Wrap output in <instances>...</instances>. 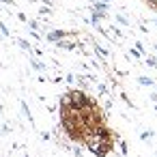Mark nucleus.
I'll list each match as a JSON object with an SVG mask.
<instances>
[{
	"instance_id": "dca6fc26",
	"label": "nucleus",
	"mask_w": 157,
	"mask_h": 157,
	"mask_svg": "<svg viewBox=\"0 0 157 157\" xmlns=\"http://www.w3.org/2000/svg\"><path fill=\"white\" fill-rule=\"evenodd\" d=\"M0 2H5V5H13V0H0Z\"/></svg>"
},
{
	"instance_id": "20e7f679",
	"label": "nucleus",
	"mask_w": 157,
	"mask_h": 157,
	"mask_svg": "<svg viewBox=\"0 0 157 157\" xmlns=\"http://www.w3.org/2000/svg\"><path fill=\"white\" fill-rule=\"evenodd\" d=\"M95 52H97V56H101V58H105V56H108V52H105L101 45H97V43H95Z\"/></svg>"
},
{
	"instance_id": "9b49d317",
	"label": "nucleus",
	"mask_w": 157,
	"mask_h": 157,
	"mask_svg": "<svg viewBox=\"0 0 157 157\" xmlns=\"http://www.w3.org/2000/svg\"><path fill=\"white\" fill-rule=\"evenodd\" d=\"M0 30H2V35H5V37H9V30H7V26H5V24H0Z\"/></svg>"
},
{
	"instance_id": "6ab92c4d",
	"label": "nucleus",
	"mask_w": 157,
	"mask_h": 157,
	"mask_svg": "<svg viewBox=\"0 0 157 157\" xmlns=\"http://www.w3.org/2000/svg\"><path fill=\"white\" fill-rule=\"evenodd\" d=\"M155 110H157V105H155Z\"/></svg>"
},
{
	"instance_id": "f03ea898",
	"label": "nucleus",
	"mask_w": 157,
	"mask_h": 157,
	"mask_svg": "<svg viewBox=\"0 0 157 157\" xmlns=\"http://www.w3.org/2000/svg\"><path fill=\"white\" fill-rule=\"evenodd\" d=\"M105 17H108V13H105V11H97V9H93V20H90V22L97 26V24H99V20H105Z\"/></svg>"
},
{
	"instance_id": "39448f33",
	"label": "nucleus",
	"mask_w": 157,
	"mask_h": 157,
	"mask_svg": "<svg viewBox=\"0 0 157 157\" xmlns=\"http://www.w3.org/2000/svg\"><path fill=\"white\" fill-rule=\"evenodd\" d=\"M30 65H33L37 71H45V65H43V63H39V60H30Z\"/></svg>"
},
{
	"instance_id": "f3484780",
	"label": "nucleus",
	"mask_w": 157,
	"mask_h": 157,
	"mask_svg": "<svg viewBox=\"0 0 157 157\" xmlns=\"http://www.w3.org/2000/svg\"><path fill=\"white\" fill-rule=\"evenodd\" d=\"M93 2H105V5H108V2H110V0H93Z\"/></svg>"
},
{
	"instance_id": "f257e3e1",
	"label": "nucleus",
	"mask_w": 157,
	"mask_h": 157,
	"mask_svg": "<svg viewBox=\"0 0 157 157\" xmlns=\"http://www.w3.org/2000/svg\"><path fill=\"white\" fill-rule=\"evenodd\" d=\"M67 37V33L65 30H50L48 35H45V39L48 41H52V43H58V41H63Z\"/></svg>"
},
{
	"instance_id": "ddd939ff",
	"label": "nucleus",
	"mask_w": 157,
	"mask_h": 157,
	"mask_svg": "<svg viewBox=\"0 0 157 157\" xmlns=\"http://www.w3.org/2000/svg\"><path fill=\"white\" fill-rule=\"evenodd\" d=\"M97 88H99V93H101V95H105V93H108V88H105V86H103V84H99V86H97Z\"/></svg>"
},
{
	"instance_id": "423d86ee",
	"label": "nucleus",
	"mask_w": 157,
	"mask_h": 157,
	"mask_svg": "<svg viewBox=\"0 0 157 157\" xmlns=\"http://www.w3.org/2000/svg\"><path fill=\"white\" fill-rule=\"evenodd\" d=\"M138 82H140L142 86H153V80H151V78H140Z\"/></svg>"
},
{
	"instance_id": "f8f14e48",
	"label": "nucleus",
	"mask_w": 157,
	"mask_h": 157,
	"mask_svg": "<svg viewBox=\"0 0 157 157\" xmlns=\"http://www.w3.org/2000/svg\"><path fill=\"white\" fill-rule=\"evenodd\" d=\"M78 84H80L82 88H86V80H84V78H78Z\"/></svg>"
},
{
	"instance_id": "1a4fd4ad",
	"label": "nucleus",
	"mask_w": 157,
	"mask_h": 157,
	"mask_svg": "<svg viewBox=\"0 0 157 157\" xmlns=\"http://www.w3.org/2000/svg\"><path fill=\"white\" fill-rule=\"evenodd\" d=\"M30 37H33V39H37V41H41V39H43V37H41L37 30H33V33H30Z\"/></svg>"
},
{
	"instance_id": "9d476101",
	"label": "nucleus",
	"mask_w": 157,
	"mask_h": 157,
	"mask_svg": "<svg viewBox=\"0 0 157 157\" xmlns=\"http://www.w3.org/2000/svg\"><path fill=\"white\" fill-rule=\"evenodd\" d=\"M146 65H148V67H157V60H155V58H146Z\"/></svg>"
},
{
	"instance_id": "a211bd4d",
	"label": "nucleus",
	"mask_w": 157,
	"mask_h": 157,
	"mask_svg": "<svg viewBox=\"0 0 157 157\" xmlns=\"http://www.w3.org/2000/svg\"><path fill=\"white\" fill-rule=\"evenodd\" d=\"M41 2H45V5H52V2H54V0H41Z\"/></svg>"
},
{
	"instance_id": "7ed1b4c3",
	"label": "nucleus",
	"mask_w": 157,
	"mask_h": 157,
	"mask_svg": "<svg viewBox=\"0 0 157 157\" xmlns=\"http://www.w3.org/2000/svg\"><path fill=\"white\" fill-rule=\"evenodd\" d=\"M17 45H20L22 50H26V52H33V48H30V43H28V41H24V39H20V41H17Z\"/></svg>"
},
{
	"instance_id": "4468645a",
	"label": "nucleus",
	"mask_w": 157,
	"mask_h": 157,
	"mask_svg": "<svg viewBox=\"0 0 157 157\" xmlns=\"http://www.w3.org/2000/svg\"><path fill=\"white\" fill-rule=\"evenodd\" d=\"M50 13H52V11H50L48 7H43V9H41V15H50Z\"/></svg>"
},
{
	"instance_id": "6e6552de",
	"label": "nucleus",
	"mask_w": 157,
	"mask_h": 157,
	"mask_svg": "<svg viewBox=\"0 0 157 157\" xmlns=\"http://www.w3.org/2000/svg\"><path fill=\"white\" fill-rule=\"evenodd\" d=\"M22 110H24V114L28 116V121H33V114H30V110H28V105H26V103H22Z\"/></svg>"
},
{
	"instance_id": "2eb2a0df",
	"label": "nucleus",
	"mask_w": 157,
	"mask_h": 157,
	"mask_svg": "<svg viewBox=\"0 0 157 157\" xmlns=\"http://www.w3.org/2000/svg\"><path fill=\"white\" fill-rule=\"evenodd\" d=\"M131 54H133V56H136V58H140V56H142V52H138V50H136V48H133V50H131Z\"/></svg>"
},
{
	"instance_id": "0eeeda50",
	"label": "nucleus",
	"mask_w": 157,
	"mask_h": 157,
	"mask_svg": "<svg viewBox=\"0 0 157 157\" xmlns=\"http://www.w3.org/2000/svg\"><path fill=\"white\" fill-rule=\"evenodd\" d=\"M116 20H118V24H123V26H129V20H127V17H123V15H116Z\"/></svg>"
}]
</instances>
